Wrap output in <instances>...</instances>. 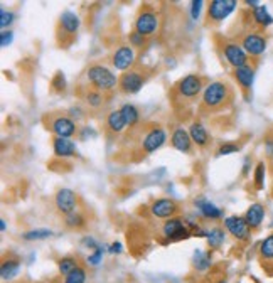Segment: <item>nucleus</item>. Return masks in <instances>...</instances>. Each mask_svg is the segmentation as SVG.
<instances>
[{
	"label": "nucleus",
	"instance_id": "1",
	"mask_svg": "<svg viewBox=\"0 0 273 283\" xmlns=\"http://www.w3.org/2000/svg\"><path fill=\"white\" fill-rule=\"evenodd\" d=\"M228 98V86L221 81H214L206 86L204 95H202V101L209 108H217L221 106Z\"/></svg>",
	"mask_w": 273,
	"mask_h": 283
},
{
	"label": "nucleus",
	"instance_id": "2",
	"mask_svg": "<svg viewBox=\"0 0 273 283\" xmlns=\"http://www.w3.org/2000/svg\"><path fill=\"white\" fill-rule=\"evenodd\" d=\"M88 80L100 90H112L117 85V76L105 66H93L88 69Z\"/></svg>",
	"mask_w": 273,
	"mask_h": 283
},
{
	"label": "nucleus",
	"instance_id": "3",
	"mask_svg": "<svg viewBox=\"0 0 273 283\" xmlns=\"http://www.w3.org/2000/svg\"><path fill=\"white\" fill-rule=\"evenodd\" d=\"M234 9H236L234 0H212L207 12H209V17L214 22H221L224 21Z\"/></svg>",
	"mask_w": 273,
	"mask_h": 283
},
{
	"label": "nucleus",
	"instance_id": "4",
	"mask_svg": "<svg viewBox=\"0 0 273 283\" xmlns=\"http://www.w3.org/2000/svg\"><path fill=\"white\" fill-rule=\"evenodd\" d=\"M224 226L226 229L229 231L231 234L234 236V238L238 239H246L249 236V226L244 217H239V216H229L224 219Z\"/></svg>",
	"mask_w": 273,
	"mask_h": 283
},
{
	"label": "nucleus",
	"instance_id": "5",
	"mask_svg": "<svg viewBox=\"0 0 273 283\" xmlns=\"http://www.w3.org/2000/svg\"><path fill=\"white\" fill-rule=\"evenodd\" d=\"M164 234H165V238H169V239H174V241H177V239H187L189 236H191V233H189V229L184 226V222L182 219H169L167 222L164 224Z\"/></svg>",
	"mask_w": 273,
	"mask_h": 283
},
{
	"label": "nucleus",
	"instance_id": "6",
	"mask_svg": "<svg viewBox=\"0 0 273 283\" xmlns=\"http://www.w3.org/2000/svg\"><path fill=\"white\" fill-rule=\"evenodd\" d=\"M56 206L64 214H71L76 209V194L71 189H61L56 194Z\"/></svg>",
	"mask_w": 273,
	"mask_h": 283
},
{
	"label": "nucleus",
	"instance_id": "7",
	"mask_svg": "<svg viewBox=\"0 0 273 283\" xmlns=\"http://www.w3.org/2000/svg\"><path fill=\"white\" fill-rule=\"evenodd\" d=\"M157 26H159V21H157L155 14H152V12H142L135 22V29L138 34H142V36L154 34Z\"/></svg>",
	"mask_w": 273,
	"mask_h": 283
},
{
	"label": "nucleus",
	"instance_id": "8",
	"mask_svg": "<svg viewBox=\"0 0 273 283\" xmlns=\"http://www.w3.org/2000/svg\"><path fill=\"white\" fill-rule=\"evenodd\" d=\"M201 88H202L201 80H199L197 76H194V74H189V76H186L184 80H180L177 90L184 98H194V96L199 95Z\"/></svg>",
	"mask_w": 273,
	"mask_h": 283
},
{
	"label": "nucleus",
	"instance_id": "9",
	"mask_svg": "<svg viewBox=\"0 0 273 283\" xmlns=\"http://www.w3.org/2000/svg\"><path fill=\"white\" fill-rule=\"evenodd\" d=\"M135 61V53L128 46H122L117 49V53L113 54V66L120 69V71H127Z\"/></svg>",
	"mask_w": 273,
	"mask_h": 283
},
{
	"label": "nucleus",
	"instance_id": "10",
	"mask_svg": "<svg viewBox=\"0 0 273 283\" xmlns=\"http://www.w3.org/2000/svg\"><path fill=\"white\" fill-rule=\"evenodd\" d=\"M143 86V76L137 71L125 73L120 80V88L123 93H138Z\"/></svg>",
	"mask_w": 273,
	"mask_h": 283
},
{
	"label": "nucleus",
	"instance_id": "11",
	"mask_svg": "<svg viewBox=\"0 0 273 283\" xmlns=\"http://www.w3.org/2000/svg\"><path fill=\"white\" fill-rule=\"evenodd\" d=\"M165 138H167V135H165V132L162 128L152 130L149 135L143 138V143H142L143 150H145L147 154H152V152L159 150V148L165 143Z\"/></svg>",
	"mask_w": 273,
	"mask_h": 283
},
{
	"label": "nucleus",
	"instance_id": "12",
	"mask_svg": "<svg viewBox=\"0 0 273 283\" xmlns=\"http://www.w3.org/2000/svg\"><path fill=\"white\" fill-rule=\"evenodd\" d=\"M224 56L226 59H228V63L233 64L236 69L246 66V53H244V49L239 48L238 44H226Z\"/></svg>",
	"mask_w": 273,
	"mask_h": 283
},
{
	"label": "nucleus",
	"instance_id": "13",
	"mask_svg": "<svg viewBox=\"0 0 273 283\" xmlns=\"http://www.w3.org/2000/svg\"><path fill=\"white\" fill-rule=\"evenodd\" d=\"M243 49H244V53H248L251 56H260L265 53L266 41L263 39L260 34H248L243 41Z\"/></svg>",
	"mask_w": 273,
	"mask_h": 283
},
{
	"label": "nucleus",
	"instance_id": "14",
	"mask_svg": "<svg viewBox=\"0 0 273 283\" xmlns=\"http://www.w3.org/2000/svg\"><path fill=\"white\" fill-rule=\"evenodd\" d=\"M53 132L61 138H69L71 135H75L76 125L73 120H69L66 117H59L53 122Z\"/></svg>",
	"mask_w": 273,
	"mask_h": 283
},
{
	"label": "nucleus",
	"instance_id": "15",
	"mask_svg": "<svg viewBox=\"0 0 273 283\" xmlns=\"http://www.w3.org/2000/svg\"><path fill=\"white\" fill-rule=\"evenodd\" d=\"M150 211L155 217H169L177 211V206H175V202L170 201V199H159V201L152 204Z\"/></svg>",
	"mask_w": 273,
	"mask_h": 283
},
{
	"label": "nucleus",
	"instance_id": "16",
	"mask_svg": "<svg viewBox=\"0 0 273 283\" xmlns=\"http://www.w3.org/2000/svg\"><path fill=\"white\" fill-rule=\"evenodd\" d=\"M263 217H265V207H263L261 204L256 202V204H251V206L248 207L244 219H246L249 228H258V226L261 224Z\"/></svg>",
	"mask_w": 273,
	"mask_h": 283
},
{
	"label": "nucleus",
	"instance_id": "17",
	"mask_svg": "<svg viewBox=\"0 0 273 283\" xmlns=\"http://www.w3.org/2000/svg\"><path fill=\"white\" fill-rule=\"evenodd\" d=\"M59 24H61L63 31L66 32V34H76L78 29H80V17H78L75 12L66 11L63 12L61 19H59Z\"/></svg>",
	"mask_w": 273,
	"mask_h": 283
},
{
	"label": "nucleus",
	"instance_id": "18",
	"mask_svg": "<svg viewBox=\"0 0 273 283\" xmlns=\"http://www.w3.org/2000/svg\"><path fill=\"white\" fill-rule=\"evenodd\" d=\"M194 204H196V207L199 209V212H201L204 217H209V219H217V217L223 216V211L219 209V207H216L214 204H211L209 201H206L204 197L201 199H196L194 201Z\"/></svg>",
	"mask_w": 273,
	"mask_h": 283
},
{
	"label": "nucleus",
	"instance_id": "19",
	"mask_svg": "<svg viewBox=\"0 0 273 283\" xmlns=\"http://www.w3.org/2000/svg\"><path fill=\"white\" fill-rule=\"evenodd\" d=\"M191 135L186 132L184 128H177L174 132L172 135V145L174 148H177L179 152H184V154H187L189 150H191Z\"/></svg>",
	"mask_w": 273,
	"mask_h": 283
},
{
	"label": "nucleus",
	"instance_id": "20",
	"mask_svg": "<svg viewBox=\"0 0 273 283\" xmlns=\"http://www.w3.org/2000/svg\"><path fill=\"white\" fill-rule=\"evenodd\" d=\"M75 152H76L75 142H71L69 138H61V137L54 138V154L58 157H71L75 155Z\"/></svg>",
	"mask_w": 273,
	"mask_h": 283
},
{
	"label": "nucleus",
	"instance_id": "21",
	"mask_svg": "<svg viewBox=\"0 0 273 283\" xmlns=\"http://www.w3.org/2000/svg\"><path fill=\"white\" fill-rule=\"evenodd\" d=\"M236 80L241 85L243 88H251L253 81H254V71L249 66H243V68H238L234 73Z\"/></svg>",
	"mask_w": 273,
	"mask_h": 283
},
{
	"label": "nucleus",
	"instance_id": "22",
	"mask_svg": "<svg viewBox=\"0 0 273 283\" xmlns=\"http://www.w3.org/2000/svg\"><path fill=\"white\" fill-rule=\"evenodd\" d=\"M189 135H191V140L197 143L199 147H204L207 143V132L201 123H194L189 130Z\"/></svg>",
	"mask_w": 273,
	"mask_h": 283
},
{
	"label": "nucleus",
	"instance_id": "23",
	"mask_svg": "<svg viewBox=\"0 0 273 283\" xmlns=\"http://www.w3.org/2000/svg\"><path fill=\"white\" fill-rule=\"evenodd\" d=\"M21 263L17 259H7V261L2 263V268H0V275H2L4 280H12L14 276L19 273Z\"/></svg>",
	"mask_w": 273,
	"mask_h": 283
},
{
	"label": "nucleus",
	"instance_id": "24",
	"mask_svg": "<svg viewBox=\"0 0 273 283\" xmlns=\"http://www.w3.org/2000/svg\"><path fill=\"white\" fill-rule=\"evenodd\" d=\"M253 17L263 27H268L273 24V17L268 14V9L265 6H258L256 9H253Z\"/></svg>",
	"mask_w": 273,
	"mask_h": 283
},
{
	"label": "nucleus",
	"instance_id": "25",
	"mask_svg": "<svg viewBox=\"0 0 273 283\" xmlns=\"http://www.w3.org/2000/svg\"><path fill=\"white\" fill-rule=\"evenodd\" d=\"M125 125H127V122H125L122 111H112V113L108 115V128L112 130V132H122V130L125 128Z\"/></svg>",
	"mask_w": 273,
	"mask_h": 283
},
{
	"label": "nucleus",
	"instance_id": "26",
	"mask_svg": "<svg viewBox=\"0 0 273 283\" xmlns=\"http://www.w3.org/2000/svg\"><path fill=\"white\" fill-rule=\"evenodd\" d=\"M192 263H194V266H196L199 271H204L211 265V256L207 253H202V251H199V249H197V251L194 253V256H192Z\"/></svg>",
	"mask_w": 273,
	"mask_h": 283
},
{
	"label": "nucleus",
	"instance_id": "27",
	"mask_svg": "<svg viewBox=\"0 0 273 283\" xmlns=\"http://www.w3.org/2000/svg\"><path fill=\"white\" fill-rule=\"evenodd\" d=\"M120 111H122L127 125H135L138 122V117H140V115H138V110L133 105H123Z\"/></svg>",
	"mask_w": 273,
	"mask_h": 283
},
{
	"label": "nucleus",
	"instance_id": "28",
	"mask_svg": "<svg viewBox=\"0 0 273 283\" xmlns=\"http://www.w3.org/2000/svg\"><path fill=\"white\" fill-rule=\"evenodd\" d=\"M59 271L63 273V275H69L73 270H76L78 268V261L75 258H71V256H66V258H63V259H59Z\"/></svg>",
	"mask_w": 273,
	"mask_h": 283
},
{
	"label": "nucleus",
	"instance_id": "29",
	"mask_svg": "<svg viewBox=\"0 0 273 283\" xmlns=\"http://www.w3.org/2000/svg\"><path fill=\"white\" fill-rule=\"evenodd\" d=\"M206 236H207V243H209L211 248H217L224 241V233L221 229H217V228L211 229Z\"/></svg>",
	"mask_w": 273,
	"mask_h": 283
},
{
	"label": "nucleus",
	"instance_id": "30",
	"mask_svg": "<svg viewBox=\"0 0 273 283\" xmlns=\"http://www.w3.org/2000/svg\"><path fill=\"white\" fill-rule=\"evenodd\" d=\"M53 236V231L49 229H32V231H27L24 233V239L27 241H36V239H46Z\"/></svg>",
	"mask_w": 273,
	"mask_h": 283
},
{
	"label": "nucleus",
	"instance_id": "31",
	"mask_svg": "<svg viewBox=\"0 0 273 283\" xmlns=\"http://www.w3.org/2000/svg\"><path fill=\"white\" fill-rule=\"evenodd\" d=\"M260 253L265 259H273V234L263 239V243L260 244Z\"/></svg>",
	"mask_w": 273,
	"mask_h": 283
},
{
	"label": "nucleus",
	"instance_id": "32",
	"mask_svg": "<svg viewBox=\"0 0 273 283\" xmlns=\"http://www.w3.org/2000/svg\"><path fill=\"white\" fill-rule=\"evenodd\" d=\"M85 281H86V271L80 266L69 273L66 280H64V283H85Z\"/></svg>",
	"mask_w": 273,
	"mask_h": 283
},
{
	"label": "nucleus",
	"instance_id": "33",
	"mask_svg": "<svg viewBox=\"0 0 273 283\" xmlns=\"http://www.w3.org/2000/svg\"><path fill=\"white\" fill-rule=\"evenodd\" d=\"M263 182H265V164L260 162V164L256 165V169H254V184H256V187H263Z\"/></svg>",
	"mask_w": 273,
	"mask_h": 283
},
{
	"label": "nucleus",
	"instance_id": "34",
	"mask_svg": "<svg viewBox=\"0 0 273 283\" xmlns=\"http://www.w3.org/2000/svg\"><path fill=\"white\" fill-rule=\"evenodd\" d=\"M238 150H239V145H236V143H224V145H221L219 150H217V157L234 154V152H238Z\"/></svg>",
	"mask_w": 273,
	"mask_h": 283
},
{
	"label": "nucleus",
	"instance_id": "35",
	"mask_svg": "<svg viewBox=\"0 0 273 283\" xmlns=\"http://www.w3.org/2000/svg\"><path fill=\"white\" fill-rule=\"evenodd\" d=\"M86 101H88V103H90L91 106H93V108H98V106H101V103H103V98H101L100 93L91 91V93H88Z\"/></svg>",
	"mask_w": 273,
	"mask_h": 283
},
{
	"label": "nucleus",
	"instance_id": "36",
	"mask_svg": "<svg viewBox=\"0 0 273 283\" xmlns=\"http://www.w3.org/2000/svg\"><path fill=\"white\" fill-rule=\"evenodd\" d=\"M66 222L69 226H73V228H75V226H83V224H85V219H83L78 212H71V214H68Z\"/></svg>",
	"mask_w": 273,
	"mask_h": 283
},
{
	"label": "nucleus",
	"instance_id": "37",
	"mask_svg": "<svg viewBox=\"0 0 273 283\" xmlns=\"http://www.w3.org/2000/svg\"><path fill=\"white\" fill-rule=\"evenodd\" d=\"M101 258H103V248H98V249H95L93 254H90V256H88V263L96 266V265H100Z\"/></svg>",
	"mask_w": 273,
	"mask_h": 283
},
{
	"label": "nucleus",
	"instance_id": "38",
	"mask_svg": "<svg viewBox=\"0 0 273 283\" xmlns=\"http://www.w3.org/2000/svg\"><path fill=\"white\" fill-rule=\"evenodd\" d=\"M12 21H14V14L12 12H7V11L0 12V26H2V27L11 26Z\"/></svg>",
	"mask_w": 273,
	"mask_h": 283
},
{
	"label": "nucleus",
	"instance_id": "39",
	"mask_svg": "<svg viewBox=\"0 0 273 283\" xmlns=\"http://www.w3.org/2000/svg\"><path fill=\"white\" fill-rule=\"evenodd\" d=\"M14 41V34L11 31H2V34H0V44H2V48H7V46H11Z\"/></svg>",
	"mask_w": 273,
	"mask_h": 283
},
{
	"label": "nucleus",
	"instance_id": "40",
	"mask_svg": "<svg viewBox=\"0 0 273 283\" xmlns=\"http://www.w3.org/2000/svg\"><path fill=\"white\" fill-rule=\"evenodd\" d=\"M191 16H192V19L194 21H196V19L199 17V14H201V9H202V2L201 0H194V2L191 4Z\"/></svg>",
	"mask_w": 273,
	"mask_h": 283
},
{
	"label": "nucleus",
	"instance_id": "41",
	"mask_svg": "<svg viewBox=\"0 0 273 283\" xmlns=\"http://www.w3.org/2000/svg\"><path fill=\"white\" fill-rule=\"evenodd\" d=\"M53 86L56 88V90H64V86H66V80H64V74L58 73L56 78H54L53 81Z\"/></svg>",
	"mask_w": 273,
	"mask_h": 283
},
{
	"label": "nucleus",
	"instance_id": "42",
	"mask_svg": "<svg viewBox=\"0 0 273 283\" xmlns=\"http://www.w3.org/2000/svg\"><path fill=\"white\" fill-rule=\"evenodd\" d=\"M130 41L133 46H142L143 41H145V37H143L142 34H138V32H133V34H130Z\"/></svg>",
	"mask_w": 273,
	"mask_h": 283
},
{
	"label": "nucleus",
	"instance_id": "43",
	"mask_svg": "<svg viewBox=\"0 0 273 283\" xmlns=\"http://www.w3.org/2000/svg\"><path fill=\"white\" fill-rule=\"evenodd\" d=\"M83 244H85V246H88V248H93V249H98V248H100V246H98V243H96V241H95L93 238H90V236L83 238Z\"/></svg>",
	"mask_w": 273,
	"mask_h": 283
},
{
	"label": "nucleus",
	"instance_id": "44",
	"mask_svg": "<svg viewBox=\"0 0 273 283\" xmlns=\"http://www.w3.org/2000/svg\"><path fill=\"white\" fill-rule=\"evenodd\" d=\"M110 253H122V243H118V241H115V243L110 246Z\"/></svg>",
	"mask_w": 273,
	"mask_h": 283
},
{
	"label": "nucleus",
	"instance_id": "45",
	"mask_svg": "<svg viewBox=\"0 0 273 283\" xmlns=\"http://www.w3.org/2000/svg\"><path fill=\"white\" fill-rule=\"evenodd\" d=\"M90 130H91V128H85V132L81 133V138H83V140H85V138H88V137H93V135H95V133L90 132Z\"/></svg>",
	"mask_w": 273,
	"mask_h": 283
},
{
	"label": "nucleus",
	"instance_id": "46",
	"mask_svg": "<svg viewBox=\"0 0 273 283\" xmlns=\"http://www.w3.org/2000/svg\"><path fill=\"white\" fill-rule=\"evenodd\" d=\"M266 152H268V155L273 157V140L266 142Z\"/></svg>",
	"mask_w": 273,
	"mask_h": 283
},
{
	"label": "nucleus",
	"instance_id": "47",
	"mask_svg": "<svg viewBox=\"0 0 273 283\" xmlns=\"http://www.w3.org/2000/svg\"><path fill=\"white\" fill-rule=\"evenodd\" d=\"M0 229H2V231H6V229H7V222L4 221V219L0 221Z\"/></svg>",
	"mask_w": 273,
	"mask_h": 283
},
{
	"label": "nucleus",
	"instance_id": "48",
	"mask_svg": "<svg viewBox=\"0 0 273 283\" xmlns=\"http://www.w3.org/2000/svg\"><path fill=\"white\" fill-rule=\"evenodd\" d=\"M248 6H251V7H254V9H256L258 7V2H254V0H248Z\"/></svg>",
	"mask_w": 273,
	"mask_h": 283
},
{
	"label": "nucleus",
	"instance_id": "49",
	"mask_svg": "<svg viewBox=\"0 0 273 283\" xmlns=\"http://www.w3.org/2000/svg\"><path fill=\"white\" fill-rule=\"evenodd\" d=\"M219 283H226V281H219Z\"/></svg>",
	"mask_w": 273,
	"mask_h": 283
}]
</instances>
